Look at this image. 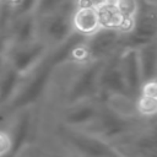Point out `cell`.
<instances>
[{
	"label": "cell",
	"instance_id": "9c48e42d",
	"mask_svg": "<svg viewBox=\"0 0 157 157\" xmlns=\"http://www.w3.org/2000/svg\"><path fill=\"white\" fill-rule=\"evenodd\" d=\"M23 75L11 66L4 58L0 60V109L4 110L17 93Z\"/></svg>",
	"mask_w": 157,
	"mask_h": 157
},
{
	"label": "cell",
	"instance_id": "8992f818",
	"mask_svg": "<svg viewBox=\"0 0 157 157\" xmlns=\"http://www.w3.org/2000/svg\"><path fill=\"white\" fill-rule=\"evenodd\" d=\"M118 64H119L125 86L128 88V92L131 96L136 97L142 85L139 61H137V54H136V47L124 45L118 53Z\"/></svg>",
	"mask_w": 157,
	"mask_h": 157
},
{
	"label": "cell",
	"instance_id": "52a82bcc",
	"mask_svg": "<svg viewBox=\"0 0 157 157\" xmlns=\"http://www.w3.org/2000/svg\"><path fill=\"white\" fill-rule=\"evenodd\" d=\"M118 53L104 60L102 65L98 80L101 97L108 93H129L118 64Z\"/></svg>",
	"mask_w": 157,
	"mask_h": 157
},
{
	"label": "cell",
	"instance_id": "8fae6325",
	"mask_svg": "<svg viewBox=\"0 0 157 157\" xmlns=\"http://www.w3.org/2000/svg\"><path fill=\"white\" fill-rule=\"evenodd\" d=\"M136 113L139 119L150 120L157 113V82L156 80L146 81L141 85L135 97Z\"/></svg>",
	"mask_w": 157,
	"mask_h": 157
},
{
	"label": "cell",
	"instance_id": "2e32d148",
	"mask_svg": "<svg viewBox=\"0 0 157 157\" xmlns=\"http://www.w3.org/2000/svg\"><path fill=\"white\" fill-rule=\"evenodd\" d=\"M9 45V37H7V33L2 29H0V59L2 58L6 48Z\"/></svg>",
	"mask_w": 157,
	"mask_h": 157
},
{
	"label": "cell",
	"instance_id": "7c38bea8",
	"mask_svg": "<svg viewBox=\"0 0 157 157\" xmlns=\"http://www.w3.org/2000/svg\"><path fill=\"white\" fill-rule=\"evenodd\" d=\"M135 47H136V54H137V61H139L142 83L150 80H156V67H157L156 39L140 43Z\"/></svg>",
	"mask_w": 157,
	"mask_h": 157
},
{
	"label": "cell",
	"instance_id": "7a4b0ae2",
	"mask_svg": "<svg viewBox=\"0 0 157 157\" xmlns=\"http://www.w3.org/2000/svg\"><path fill=\"white\" fill-rule=\"evenodd\" d=\"M50 49L37 38L22 44H9L2 58L25 76L43 60Z\"/></svg>",
	"mask_w": 157,
	"mask_h": 157
},
{
	"label": "cell",
	"instance_id": "4fadbf2b",
	"mask_svg": "<svg viewBox=\"0 0 157 157\" xmlns=\"http://www.w3.org/2000/svg\"><path fill=\"white\" fill-rule=\"evenodd\" d=\"M74 1L75 0H38L34 15L37 17H40V16L53 13V12L65 7L66 5H69Z\"/></svg>",
	"mask_w": 157,
	"mask_h": 157
},
{
	"label": "cell",
	"instance_id": "9a60e30c",
	"mask_svg": "<svg viewBox=\"0 0 157 157\" xmlns=\"http://www.w3.org/2000/svg\"><path fill=\"white\" fill-rule=\"evenodd\" d=\"M38 0H18L15 7V15H28L34 13Z\"/></svg>",
	"mask_w": 157,
	"mask_h": 157
},
{
	"label": "cell",
	"instance_id": "ba28073f",
	"mask_svg": "<svg viewBox=\"0 0 157 157\" xmlns=\"http://www.w3.org/2000/svg\"><path fill=\"white\" fill-rule=\"evenodd\" d=\"M103 107L114 117L125 120L134 121L139 119L136 113L135 97L129 93H108L101 97Z\"/></svg>",
	"mask_w": 157,
	"mask_h": 157
},
{
	"label": "cell",
	"instance_id": "5bb4252c",
	"mask_svg": "<svg viewBox=\"0 0 157 157\" xmlns=\"http://www.w3.org/2000/svg\"><path fill=\"white\" fill-rule=\"evenodd\" d=\"M16 145V136L10 128L0 126V157H7Z\"/></svg>",
	"mask_w": 157,
	"mask_h": 157
},
{
	"label": "cell",
	"instance_id": "6da1fadb",
	"mask_svg": "<svg viewBox=\"0 0 157 157\" xmlns=\"http://www.w3.org/2000/svg\"><path fill=\"white\" fill-rule=\"evenodd\" d=\"M75 1L53 13L40 17L36 16L37 38L49 48H55L65 43L75 34L71 27V12L74 10Z\"/></svg>",
	"mask_w": 157,
	"mask_h": 157
},
{
	"label": "cell",
	"instance_id": "277c9868",
	"mask_svg": "<svg viewBox=\"0 0 157 157\" xmlns=\"http://www.w3.org/2000/svg\"><path fill=\"white\" fill-rule=\"evenodd\" d=\"M71 27L75 34L87 38L97 33L102 26L96 9V0H76L71 12Z\"/></svg>",
	"mask_w": 157,
	"mask_h": 157
},
{
	"label": "cell",
	"instance_id": "3957f363",
	"mask_svg": "<svg viewBox=\"0 0 157 157\" xmlns=\"http://www.w3.org/2000/svg\"><path fill=\"white\" fill-rule=\"evenodd\" d=\"M125 37L126 34L117 29L101 28L93 36L85 38L90 60L104 61L115 55L125 45Z\"/></svg>",
	"mask_w": 157,
	"mask_h": 157
},
{
	"label": "cell",
	"instance_id": "30bf717a",
	"mask_svg": "<svg viewBox=\"0 0 157 157\" xmlns=\"http://www.w3.org/2000/svg\"><path fill=\"white\" fill-rule=\"evenodd\" d=\"M9 44H22L37 39V17L34 13L15 16L7 29Z\"/></svg>",
	"mask_w": 157,
	"mask_h": 157
},
{
	"label": "cell",
	"instance_id": "5b68a950",
	"mask_svg": "<svg viewBox=\"0 0 157 157\" xmlns=\"http://www.w3.org/2000/svg\"><path fill=\"white\" fill-rule=\"evenodd\" d=\"M96 9L102 28L117 29L124 34L132 29L134 21L123 13L118 0H96Z\"/></svg>",
	"mask_w": 157,
	"mask_h": 157
}]
</instances>
